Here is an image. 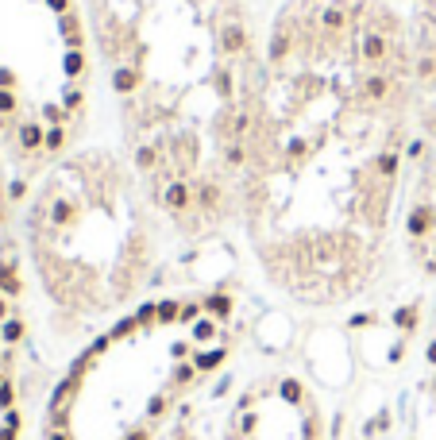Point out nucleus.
<instances>
[{
    "label": "nucleus",
    "mask_w": 436,
    "mask_h": 440,
    "mask_svg": "<svg viewBox=\"0 0 436 440\" xmlns=\"http://www.w3.org/2000/svg\"><path fill=\"white\" fill-rule=\"evenodd\" d=\"M162 205H166L170 213H186V209L193 205V185H189L186 178L166 182V190H162Z\"/></svg>",
    "instance_id": "obj_1"
},
{
    "label": "nucleus",
    "mask_w": 436,
    "mask_h": 440,
    "mask_svg": "<svg viewBox=\"0 0 436 440\" xmlns=\"http://www.w3.org/2000/svg\"><path fill=\"white\" fill-rule=\"evenodd\" d=\"M359 51H363V62H371V66H382V62L390 59V43H386L382 31H367Z\"/></svg>",
    "instance_id": "obj_2"
},
{
    "label": "nucleus",
    "mask_w": 436,
    "mask_h": 440,
    "mask_svg": "<svg viewBox=\"0 0 436 440\" xmlns=\"http://www.w3.org/2000/svg\"><path fill=\"white\" fill-rule=\"evenodd\" d=\"M432 224H436V213H432L429 205H417L413 213L406 216V232H409V236H429Z\"/></svg>",
    "instance_id": "obj_3"
},
{
    "label": "nucleus",
    "mask_w": 436,
    "mask_h": 440,
    "mask_svg": "<svg viewBox=\"0 0 436 440\" xmlns=\"http://www.w3.org/2000/svg\"><path fill=\"white\" fill-rule=\"evenodd\" d=\"M220 51H224V54H240V51H248V35H243L240 23H228V28L220 31Z\"/></svg>",
    "instance_id": "obj_4"
},
{
    "label": "nucleus",
    "mask_w": 436,
    "mask_h": 440,
    "mask_svg": "<svg viewBox=\"0 0 436 440\" xmlns=\"http://www.w3.org/2000/svg\"><path fill=\"white\" fill-rule=\"evenodd\" d=\"M43 143H47L43 124H39V120H23V124H20V147H23V151H39Z\"/></svg>",
    "instance_id": "obj_5"
},
{
    "label": "nucleus",
    "mask_w": 436,
    "mask_h": 440,
    "mask_svg": "<svg viewBox=\"0 0 436 440\" xmlns=\"http://www.w3.org/2000/svg\"><path fill=\"white\" fill-rule=\"evenodd\" d=\"M320 28H325V31H344V28H348V8H344L340 0L328 4L325 12H320Z\"/></svg>",
    "instance_id": "obj_6"
},
{
    "label": "nucleus",
    "mask_w": 436,
    "mask_h": 440,
    "mask_svg": "<svg viewBox=\"0 0 436 440\" xmlns=\"http://www.w3.org/2000/svg\"><path fill=\"white\" fill-rule=\"evenodd\" d=\"M197 205H201V213H217V205H220V185H217V182H201V185H197Z\"/></svg>",
    "instance_id": "obj_7"
},
{
    "label": "nucleus",
    "mask_w": 436,
    "mask_h": 440,
    "mask_svg": "<svg viewBox=\"0 0 436 440\" xmlns=\"http://www.w3.org/2000/svg\"><path fill=\"white\" fill-rule=\"evenodd\" d=\"M205 313L228 317V313H232V298H228V293H209V298H205Z\"/></svg>",
    "instance_id": "obj_8"
},
{
    "label": "nucleus",
    "mask_w": 436,
    "mask_h": 440,
    "mask_svg": "<svg viewBox=\"0 0 436 440\" xmlns=\"http://www.w3.org/2000/svg\"><path fill=\"white\" fill-rule=\"evenodd\" d=\"M363 93L371 97V101H386V93H390V81H386L382 73H375V78L363 81Z\"/></svg>",
    "instance_id": "obj_9"
},
{
    "label": "nucleus",
    "mask_w": 436,
    "mask_h": 440,
    "mask_svg": "<svg viewBox=\"0 0 436 440\" xmlns=\"http://www.w3.org/2000/svg\"><path fill=\"white\" fill-rule=\"evenodd\" d=\"M112 85H116V93H131V89L139 85V70H116V78H112Z\"/></svg>",
    "instance_id": "obj_10"
},
{
    "label": "nucleus",
    "mask_w": 436,
    "mask_h": 440,
    "mask_svg": "<svg viewBox=\"0 0 436 440\" xmlns=\"http://www.w3.org/2000/svg\"><path fill=\"white\" fill-rule=\"evenodd\" d=\"M51 220H54V228H70L78 216H73V205H70V201H54V213H51Z\"/></svg>",
    "instance_id": "obj_11"
},
{
    "label": "nucleus",
    "mask_w": 436,
    "mask_h": 440,
    "mask_svg": "<svg viewBox=\"0 0 436 440\" xmlns=\"http://www.w3.org/2000/svg\"><path fill=\"white\" fill-rule=\"evenodd\" d=\"M62 70H66V78H78V73L85 70V54H81V51H66Z\"/></svg>",
    "instance_id": "obj_12"
},
{
    "label": "nucleus",
    "mask_w": 436,
    "mask_h": 440,
    "mask_svg": "<svg viewBox=\"0 0 436 440\" xmlns=\"http://www.w3.org/2000/svg\"><path fill=\"white\" fill-rule=\"evenodd\" d=\"M135 162H139V170H143V174H151V170L159 166V151H155V147H139Z\"/></svg>",
    "instance_id": "obj_13"
},
{
    "label": "nucleus",
    "mask_w": 436,
    "mask_h": 440,
    "mask_svg": "<svg viewBox=\"0 0 436 440\" xmlns=\"http://www.w3.org/2000/svg\"><path fill=\"white\" fill-rule=\"evenodd\" d=\"M212 336H217V321H212V317H209V321H197L193 324V340H197V344H209Z\"/></svg>",
    "instance_id": "obj_14"
},
{
    "label": "nucleus",
    "mask_w": 436,
    "mask_h": 440,
    "mask_svg": "<svg viewBox=\"0 0 436 440\" xmlns=\"http://www.w3.org/2000/svg\"><path fill=\"white\" fill-rule=\"evenodd\" d=\"M16 109H20V101H16V89H0V116H12Z\"/></svg>",
    "instance_id": "obj_15"
},
{
    "label": "nucleus",
    "mask_w": 436,
    "mask_h": 440,
    "mask_svg": "<svg viewBox=\"0 0 436 440\" xmlns=\"http://www.w3.org/2000/svg\"><path fill=\"white\" fill-rule=\"evenodd\" d=\"M394 170H398V151H386V154H378V174L394 178Z\"/></svg>",
    "instance_id": "obj_16"
},
{
    "label": "nucleus",
    "mask_w": 436,
    "mask_h": 440,
    "mask_svg": "<svg viewBox=\"0 0 436 440\" xmlns=\"http://www.w3.org/2000/svg\"><path fill=\"white\" fill-rule=\"evenodd\" d=\"M286 51H290V35H286V31H282V35H274V39H270V59H286Z\"/></svg>",
    "instance_id": "obj_17"
},
{
    "label": "nucleus",
    "mask_w": 436,
    "mask_h": 440,
    "mask_svg": "<svg viewBox=\"0 0 436 440\" xmlns=\"http://www.w3.org/2000/svg\"><path fill=\"white\" fill-rule=\"evenodd\" d=\"M62 143H66V132H62V124H54L51 132H47V143H43V151H62Z\"/></svg>",
    "instance_id": "obj_18"
},
{
    "label": "nucleus",
    "mask_w": 436,
    "mask_h": 440,
    "mask_svg": "<svg viewBox=\"0 0 436 440\" xmlns=\"http://www.w3.org/2000/svg\"><path fill=\"white\" fill-rule=\"evenodd\" d=\"M243 159H248V154H243L240 143H228L224 147V162H228V166H243Z\"/></svg>",
    "instance_id": "obj_19"
},
{
    "label": "nucleus",
    "mask_w": 436,
    "mask_h": 440,
    "mask_svg": "<svg viewBox=\"0 0 436 440\" xmlns=\"http://www.w3.org/2000/svg\"><path fill=\"white\" fill-rule=\"evenodd\" d=\"M62 109L66 112H78L81 109V89H66V93H62Z\"/></svg>",
    "instance_id": "obj_20"
},
{
    "label": "nucleus",
    "mask_w": 436,
    "mask_h": 440,
    "mask_svg": "<svg viewBox=\"0 0 436 440\" xmlns=\"http://www.w3.org/2000/svg\"><path fill=\"white\" fill-rule=\"evenodd\" d=\"M43 116H47V124H66V109H59V104H47V109H43Z\"/></svg>",
    "instance_id": "obj_21"
},
{
    "label": "nucleus",
    "mask_w": 436,
    "mask_h": 440,
    "mask_svg": "<svg viewBox=\"0 0 436 440\" xmlns=\"http://www.w3.org/2000/svg\"><path fill=\"white\" fill-rule=\"evenodd\" d=\"M23 193H28V185H23V182H20V178H16V182H12V185H8V197H12V201H20V197H23Z\"/></svg>",
    "instance_id": "obj_22"
},
{
    "label": "nucleus",
    "mask_w": 436,
    "mask_h": 440,
    "mask_svg": "<svg viewBox=\"0 0 436 440\" xmlns=\"http://www.w3.org/2000/svg\"><path fill=\"white\" fill-rule=\"evenodd\" d=\"M16 85V73L12 70H0V89H12Z\"/></svg>",
    "instance_id": "obj_23"
},
{
    "label": "nucleus",
    "mask_w": 436,
    "mask_h": 440,
    "mask_svg": "<svg viewBox=\"0 0 436 440\" xmlns=\"http://www.w3.org/2000/svg\"><path fill=\"white\" fill-rule=\"evenodd\" d=\"M47 4H51L59 16H66V12H70V0H47Z\"/></svg>",
    "instance_id": "obj_24"
},
{
    "label": "nucleus",
    "mask_w": 436,
    "mask_h": 440,
    "mask_svg": "<svg viewBox=\"0 0 436 440\" xmlns=\"http://www.w3.org/2000/svg\"><path fill=\"white\" fill-rule=\"evenodd\" d=\"M406 154H409V159H421V154H425V143H409Z\"/></svg>",
    "instance_id": "obj_25"
},
{
    "label": "nucleus",
    "mask_w": 436,
    "mask_h": 440,
    "mask_svg": "<svg viewBox=\"0 0 436 440\" xmlns=\"http://www.w3.org/2000/svg\"><path fill=\"white\" fill-rule=\"evenodd\" d=\"M8 313H12V305H8V298L0 293V321H8Z\"/></svg>",
    "instance_id": "obj_26"
},
{
    "label": "nucleus",
    "mask_w": 436,
    "mask_h": 440,
    "mask_svg": "<svg viewBox=\"0 0 436 440\" xmlns=\"http://www.w3.org/2000/svg\"><path fill=\"white\" fill-rule=\"evenodd\" d=\"M432 251H436V243H432Z\"/></svg>",
    "instance_id": "obj_27"
}]
</instances>
